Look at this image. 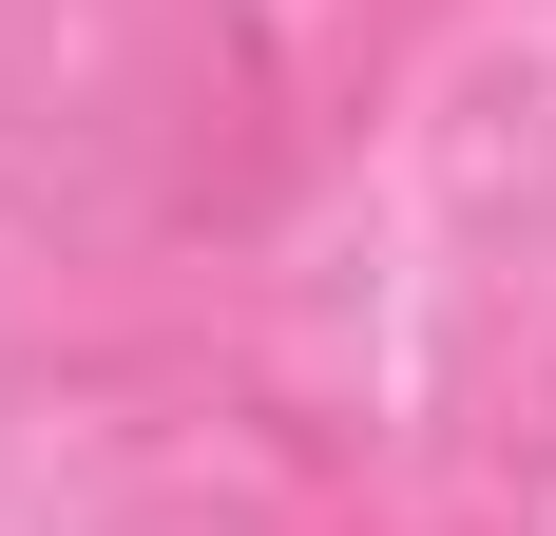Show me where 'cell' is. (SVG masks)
<instances>
[{"instance_id": "1", "label": "cell", "mask_w": 556, "mask_h": 536, "mask_svg": "<svg viewBox=\"0 0 556 536\" xmlns=\"http://www.w3.org/2000/svg\"><path fill=\"white\" fill-rule=\"evenodd\" d=\"M403 20H442V0H403Z\"/></svg>"}]
</instances>
